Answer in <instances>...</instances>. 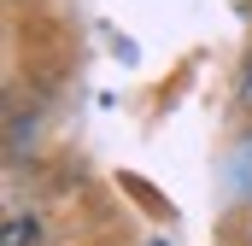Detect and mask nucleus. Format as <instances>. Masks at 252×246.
I'll list each match as a JSON object with an SVG mask.
<instances>
[{
  "label": "nucleus",
  "instance_id": "f257e3e1",
  "mask_svg": "<svg viewBox=\"0 0 252 246\" xmlns=\"http://www.w3.org/2000/svg\"><path fill=\"white\" fill-rule=\"evenodd\" d=\"M241 100H247V106H252V70H247V82H241Z\"/></svg>",
  "mask_w": 252,
  "mask_h": 246
}]
</instances>
